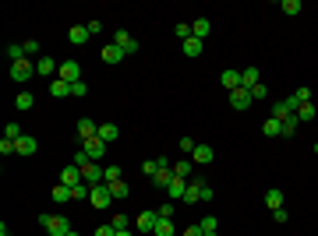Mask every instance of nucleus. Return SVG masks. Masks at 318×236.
I'll return each instance as SVG.
<instances>
[{
    "label": "nucleus",
    "instance_id": "obj_1",
    "mask_svg": "<svg viewBox=\"0 0 318 236\" xmlns=\"http://www.w3.org/2000/svg\"><path fill=\"white\" fill-rule=\"evenodd\" d=\"M39 222L50 236H71V222L64 215H39Z\"/></svg>",
    "mask_w": 318,
    "mask_h": 236
},
{
    "label": "nucleus",
    "instance_id": "obj_2",
    "mask_svg": "<svg viewBox=\"0 0 318 236\" xmlns=\"http://www.w3.org/2000/svg\"><path fill=\"white\" fill-rule=\"evenodd\" d=\"M57 78H61V81H67V85L82 81V63H78V60H64L61 71H57Z\"/></svg>",
    "mask_w": 318,
    "mask_h": 236
},
{
    "label": "nucleus",
    "instance_id": "obj_3",
    "mask_svg": "<svg viewBox=\"0 0 318 236\" xmlns=\"http://www.w3.org/2000/svg\"><path fill=\"white\" fill-rule=\"evenodd\" d=\"M78 169H82V180H85L89 187L103 183V177H106V166H99V162H85V166H78Z\"/></svg>",
    "mask_w": 318,
    "mask_h": 236
},
{
    "label": "nucleus",
    "instance_id": "obj_4",
    "mask_svg": "<svg viewBox=\"0 0 318 236\" xmlns=\"http://www.w3.org/2000/svg\"><path fill=\"white\" fill-rule=\"evenodd\" d=\"M89 201H92V208H110V205H113V194H110L106 183H95L92 194H89Z\"/></svg>",
    "mask_w": 318,
    "mask_h": 236
},
{
    "label": "nucleus",
    "instance_id": "obj_5",
    "mask_svg": "<svg viewBox=\"0 0 318 236\" xmlns=\"http://www.w3.org/2000/svg\"><path fill=\"white\" fill-rule=\"evenodd\" d=\"M32 74H39V71H35V63H32L29 57L18 60V63H11V78H14V81H29Z\"/></svg>",
    "mask_w": 318,
    "mask_h": 236
},
{
    "label": "nucleus",
    "instance_id": "obj_6",
    "mask_svg": "<svg viewBox=\"0 0 318 236\" xmlns=\"http://www.w3.org/2000/svg\"><path fill=\"white\" fill-rule=\"evenodd\" d=\"M251 102H254V99H251V92H248V89H233V92H230V106H233L237 113H244Z\"/></svg>",
    "mask_w": 318,
    "mask_h": 236
},
{
    "label": "nucleus",
    "instance_id": "obj_7",
    "mask_svg": "<svg viewBox=\"0 0 318 236\" xmlns=\"http://www.w3.org/2000/svg\"><path fill=\"white\" fill-rule=\"evenodd\" d=\"M82 152H85L92 162H99V159L106 155V141H99V138H89V141H82Z\"/></svg>",
    "mask_w": 318,
    "mask_h": 236
},
{
    "label": "nucleus",
    "instance_id": "obj_8",
    "mask_svg": "<svg viewBox=\"0 0 318 236\" xmlns=\"http://www.w3.org/2000/svg\"><path fill=\"white\" fill-rule=\"evenodd\" d=\"M156 222H159V215L149 208V211H142V215L134 219V229H138V233H152V229H156Z\"/></svg>",
    "mask_w": 318,
    "mask_h": 236
},
{
    "label": "nucleus",
    "instance_id": "obj_9",
    "mask_svg": "<svg viewBox=\"0 0 318 236\" xmlns=\"http://www.w3.org/2000/svg\"><path fill=\"white\" fill-rule=\"evenodd\" d=\"M212 159H216V152L209 145H194V152H191V162H194V166H209Z\"/></svg>",
    "mask_w": 318,
    "mask_h": 236
},
{
    "label": "nucleus",
    "instance_id": "obj_10",
    "mask_svg": "<svg viewBox=\"0 0 318 236\" xmlns=\"http://www.w3.org/2000/svg\"><path fill=\"white\" fill-rule=\"evenodd\" d=\"M35 152H39V145H35L32 134H22V138L14 141V155H35Z\"/></svg>",
    "mask_w": 318,
    "mask_h": 236
},
{
    "label": "nucleus",
    "instance_id": "obj_11",
    "mask_svg": "<svg viewBox=\"0 0 318 236\" xmlns=\"http://www.w3.org/2000/svg\"><path fill=\"white\" fill-rule=\"evenodd\" d=\"M61 183H64V187H78V183H85V180H82V169H78L74 162H71V166H64Z\"/></svg>",
    "mask_w": 318,
    "mask_h": 236
},
{
    "label": "nucleus",
    "instance_id": "obj_12",
    "mask_svg": "<svg viewBox=\"0 0 318 236\" xmlns=\"http://www.w3.org/2000/svg\"><path fill=\"white\" fill-rule=\"evenodd\" d=\"M113 42H117V46L124 50L127 57H131V53H138V42H134V39H131V35H127L124 29H117V35H113Z\"/></svg>",
    "mask_w": 318,
    "mask_h": 236
},
{
    "label": "nucleus",
    "instance_id": "obj_13",
    "mask_svg": "<svg viewBox=\"0 0 318 236\" xmlns=\"http://www.w3.org/2000/svg\"><path fill=\"white\" fill-rule=\"evenodd\" d=\"M191 173H194V162L191 159H177L173 162V180H191Z\"/></svg>",
    "mask_w": 318,
    "mask_h": 236
},
{
    "label": "nucleus",
    "instance_id": "obj_14",
    "mask_svg": "<svg viewBox=\"0 0 318 236\" xmlns=\"http://www.w3.org/2000/svg\"><path fill=\"white\" fill-rule=\"evenodd\" d=\"M92 35H89V25H74V29L67 32V42H74V46H85Z\"/></svg>",
    "mask_w": 318,
    "mask_h": 236
},
{
    "label": "nucleus",
    "instance_id": "obj_15",
    "mask_svg": "<svg viewBox=\"0 0 318 236\" xmlns=\"http://www.w3.org/2000/svg\"><path fill=\"white\" fill-rule=\"evenodd\" d=\"M78 138L82 141H89V138H99V123H92V120H78Z\"/></svg>",
    "mask_w": 318,
    "mask_h": 236
},
{
    "label": "nucleus",
    "instance_id": "obj_16",
    "mask_svg": "<svg viewBox=\"0 0 318 236\" xmlns=\"http://www.w3.org/2000/svg\"><path fill=\"white\" fill-rule=\"evenodd\" d=\"M127 53L117 46V42H110V46H103V63H121Z\"/></svg>",
    "mask_w": 318,
    "mask_h": 236
},
{
    "label": "nucleus",
    "instance_id": "obj_17",
    "mask_svg": "<svg viewBox=\"0 0 318 236\" xmlns=\"http://www.w3.org/2000/svg\"><path fill=\"white\" fill-rule=\"evenodd\" d=\"M254 85H262V78H258V67H244V71H241V89L251 92Z\"/></svg>",
    "mask_w": 318,
    "mask_h": 236
},
{
    "label": "nucleus",
    "instance_id": "obj_18",
    "mask_svg": "<svg viewBox=\"0 0 318 236\" xmlns=\"http://www.w3.org/2000/svg\"><path fill=\"white\" fill-rule=\"evenodd\" d=\"M202 190H205V183H202V180H191V183H188V194H184V201H188V205H198V201H202Z\"/></svg>",
    "mask_w": 318,
    "mask_h": 236
},
{
    "label": "nucleus",
    "instance_id": "obj_19",
    "mask_svg": "<svg viewBox=\"0 0 318 236\" xmlns=\"http://www.w3.org/2000/svg\"><path fill=\"white\" fill-rule=\"evenodd\" d=\"M117 138H121V127H117V123H99V141L110 145V141H117Z\"/></svg>",
    "mask_w": 318,
    "mask_h": 236
},
{
    "label": "nucleus",
    "instance_id": "obj_20",
    "mask_svg": "<svg viewBox=\"0 0 318 236\" xmlns=\"http://www.w3.org/2000/svg\"><path fill=\"white\" fill-rule=\"evenodd\" d=\"M166 194H170V201H184V194H188V180H173V183L166 187Z\"/></svg>",
    "mask_w": 318,
    "mask_h": 236
},
{
    "label": "nucleus",
    "instance_id": "obj_21",
    "mask_svg": "<svg viewBox=\"0 0 318 236\" xmlns=\"http://www.w3.org/2000/svg\"><path fill=\"white\" fill-rule=\"evenodd\" d=\"M220 81H223V89H226V92L241 89V71H223V74H220Z\"/></svg>",
    "mask_w": 318,
    "mask_h": 236
},
{
    "label": "nucleus",
    "instance_id": "obj_22",
    "mask_svg": "<svg viewBox=\"0 0 318 236\" xmlns=\"http://www.w3.org/2000/svg\"><path fill=\"white\" fill-rule=\"evenodd\" d=\"M297 123H301L297 113H293V117H286V120H280V138H293V134H297Z\"/></svg>",
    "mask_w": 318,
    "mask_h": 236
},
{
    "label": "nucleus",
    "instance_id": "obj_23",
    "mask_svg": "<svg viewBox=\"0 0 318 236\" xmlns=\"http://www.w3.org/2000/svg\"><path fill=\"white\" fill-rule=\"evenodd\" d=\"M35 71H39V74H53V71H61V63L53 57H39L35 60Z\"/></svg>",
    "mask_w": 318,
    "mask_h": 236
},
{
    "label": "nucleus",
    "instance_id": "obj_24",
    "mask_svg": "<svg viewBox=\"0 0 318 236\" xmlns=\"http://www.w3.org/2000/svg\"><path fill=\"white\" fill-rule=\"evenodd\" d=\"M110 187V194H113V201H124L127 194H131V187H127L124 180H113V183H106Z\"/></svg>",
    "mask_w": 318,
    "mask_h": 236
},
{
    "label": "nucleus",
    "instance_id": "obj_25",
    "mask_svg": "<svg viewBox=\"0 0 318 236\" xmlns=\"http://www.w3.org/2000/svg\"><path fill=\"white\" fill-rule=\"evenodd\" d=\"M209 32H212V25H209L205 18H198V22H191V35H194V39H202V42H205V35H209Z\"/></svg>",
    "mask_w": 318,
    "mask_h": 236
},
{
    "label": "nucleus",
    "instance_id": "obj_26",
    "mask_svg": "<svg viewBox=\"0 0 318 236\" xmlns=\"http://www.w3.org/2000/svg\"><path fill=\"white\" fill-rule=\"evenodd\" d=\"M202 50H205V42H202V39H194V35L184 42V57H202Z\"/></svg>",
    "mask_w": 318,
    "mask_h": 236
},
{
    "label": "nucleus",
    "instance_id": "obj_27",
    "mask_svg": "<svg viewBox=\"0 0 318 236\" xmlns=\"http://www.w3.org/2000/svg\"><path fill=\"white\" fill-rule=\"evenodd\" d=\"M50 95L64 99V95H71V85H67V81H61V78H53V81H50Z\"/></svg>",
    "mask_w": 318,
    "mask_h": 236
},
{
    "label": "nucleus",
    "instance_id": "obj_28",
    "mask_svg": "<svg viewBox=\"0 0 318 236\" xmlns=\"http://www.w3.org/2000/svg\"><path fill=\"white\" fill-rule=\"evenodd\" d=\"M265 205L272 208V211H276V208H283V190H280V187H272V190L265 194Z\"/></svg>",
    "mask_w": 318,
    "mask_h": 236
},
{
    "label": "nucleus",
    "instance_id": "obj_29",
    "mask_svg": "<svg viewBox=\"0 0 318 236\" xmlns=\"http://www.w3.org/2000/svg\"><path fill=\"white\" fill-rule=\"evenodd\" d=\"M315 102H301V106H297V120H304V123H308V120H315Z\"/></svg>",
    "mask_w": 318,
    "mask_h": 236
},
{
    "label": "nucleus",
    "instance_id": "obj_30",
    "mask_svg": "<svg viewBox=\"0 0 318 236\" xmlns=\"http://www.w3.org/2000/svg\"><path fill=\"white\" fill-rule=\"evenodd\" d=\"M89 194H92V187H89V183H78V187H71V201H89Z\"/></svg>",
    "mask_w": 318,
    "mask_h": 236
},
{
    "label": "nucleus",
    "instance_id": "obj_31",
    "mask_svg": "<svg viewBox=\"0 0 318 236\" xmlns=\"http://www.w3.org/2000/svg\"><path fill=\"white\" fill-rule=\"evenodd\" d=\"M32 102H35V95H32L29 89H22V92H18V99H14L18 110H32Z\"/></svg>",
    "mask_w": 318,
    "mask_h": 236
},
{
    "label": "nucleus",
    "instance_id": "obj_32",
    "mask_svg": "<svg viewBox=\"0 0 318 236\" xmlns=\"http://www.w3.org/2000/svg\"><path fill=\"white\" fill-rule=\"evenodd\" d=\"M272 117H276V120H286V117H293V110L286 106V99H280V102H272Z\"/></svg>",
    "mask_w": 318,
    "mask_h": 236
},
{
    "label": "nucleus",
    "instance_id": "obj_33",
    "mask_svg": "<svg viewBox=\"0 0 318 236\" xmlns=\"http://www.w3.org/2000/svg\"><path fill=\"white\" fill-rule=\"evenodd\" d=\"M262 134H265V138H280V120L269 117L265 123H262Z\"/></svg>",
    "mask_w": 318,
    "mask_h": 236
},
{
    "label": "nucleus",
    "instance_id": "obj_34",
    "mask_svg": "<svg viewBox=\"0 0 318 236\" xmlns=\"http://www.w3.org/2000/svg\"><path fill=\"white\" fill-rule=\"evenodd\" d=\"M7 60H11V63L25 60V50H22V42H7Z\"/></svg>",
    "mask_w": 318,
    "mask_h": 236
},
{
    "label": "nucleus",
    "instance_id": "obj_35",
    "mask_svg": "<svg viewBox=\"0 0 318 236\" xmlns=\"http://www.w3.org/2000/svg\"><path fill=\"white\" fill-rule=\"evenodd\" d=\"M152 236H173V222H170V219H159L156 229H152Z\"/></svg>",
    "mask_w": 318,
    "mask_h": 236
},
{
    "label": "nucleus",
    "instance_id": "obj_36",
    "mask_svg": "<svg viewBox=\"0 0 318 236\" xmlns=\"http://www.w3.org/2000/svg\"><path fill=\"white\" fill-rule=\"evenodd\" d=\"M53 201H57V205H64V201H71V187H64V183H57V187H53Z\"/></svg>",
    "mask_w": 318,
    "mask_h": 236
},
{
    "label": "nucleus",
    "instance_id": "obj_37",
    "mask_svg": "<svg viewBox=\"0 0 318 236\" xmlns=\"http://www.w3.org/2000/svg\"><path fill=\"white\" fill-rule=\"evenodd\" d=\"M142 173H145V177L152 180L159 173V159H145V162H142Z\"/></svg>",
    "mask_w": 318,
    "mask_h": 236
},
{
    "label": "nucleus",
    "instance_id": "obj_38",
    "mask_svg": "<svg viewBox=\"0 0 318 236\" xmlns=\"http://www.w3.org/2000/svg\"><path fill=\"white\" fill-rule=\"evenodd\" d=\"M22 50H25V57H39V39H25V42H22Z\"/></svg>",
    "mask_w": 318,
    "mask_h": 236
},
{
    "label": "nucleus",
    "instance_id": "obj_39",
    "mask_svg": "<svg viewBox=\"0 0 318 236\" xmlns=\"http://www.w3.org/2000/svg\"><path fill=\"white\" fill-rule=\"evenodd\" d=\"M198 226H202V233H216V229H220V222H216V215H205V219H202Z\"/></svg>",
    "mask_w": 318,
    "mask_h": 236
},
{
    "label": "nucleus",
    "instance_id": "obj_40",
    "mask_svg": "<svg viewBox=\"0 0 318 236\" xmlns=\"http://www.w3.org/2000/svg\"><path fill=\"white\" fill-rule=\"evenodd\" d=\"M283 11L293 18V14H301V11H304V4H301V0H283Z\"/></svg>",
    "mask_w": 318,
    "mask_h": 236
},
{
    "label": "nucleus",
    "instance_id": "obj_41",
    "mask_svg": "<svg viewBox=\"0 0 318 236\" xmlns=\"http://www.w3.org/2000/svg\"><path fill=\"white\" fill-rule=\"evenodd\" d=\"M110 226H113V229L121 233V229H127V226H131V222H127V215H124V211H117V215L110 219Z\"/></svg>",
    "mask_w": 318,
    "mask_h": 236
},
{
    "label": "nucleus",
    "instance_id": "obj_42",
    "mask_svg": "<svg viewBox=\"0 0 318 236\" xmlns=\"http://www.w3.org/2000/svg\"><path fill=\"white\" fill-rule=\"evenodd\" d=\"M113 180H121V166H106V177H103V183H113Z\"/></svg>",
    "mask_w": 318,
    "mask_h": 236
},
{
    "label": "nucleus",
    "instance_id": "obj_43",
    "mask_svg": "<svg viewBox=\"0 0 318 236\" xmlns=\"http://www.w3.org/2000/svg\"><path fill=\"white\" fill-rule=\"evenodd\" d=\"M4 138H11V141H18V138H22V127H18V123H7V131H4Z\"/></svg>",
    "mask_w": 318,
    "mask_h": 236
},
{
    "label": "nucleus",
    "instance_id": "obj_44",
    "mask_svg": "<svg viewBox=\"0 0 318 236\" xmlns=\"http://www.w3.org/2000/svg\"><path fill=\"white\" fill-rule=\"evenodd\" d=\"M0 155H14V141L11 138H0Z\"/></svg>",
    "mask_w": 318,
    "mask_h": 236
},
{
    "label": "nucleus",
    "instance_id": "obj_45",
    "mask_svg": "<svg viewBox=\"0 0 318 236\" xmlns=\"http://www.w3.org/2000/svg\"><path fill=\"white\" fill-rule=\"evenodd\" d=\"M156 215H159V219H170V215H173V201H170V205H159Z\"/></svg>",
    "mask_w": 318,
    "mask_h": 236
},
{
    "label": "nucleus",
    "instance_id": "obj_46",
    "mask_svg": "<svg viewBox=\"0 0 318 236\" xmlns=\"http://www.w3.org/2000/svg\"><path fill=\"white\" fill-rule=\"evenodd\" d=\"M177 39H184V42H188V39H191V25L181 22V25H177Z\"/></svg>",
    "mask_w": 318,
    "mask_h": 236
},
{
    "label": "nucleus",
    "instance_id": "obj_47",
    "mask_svg": "<svg viewBox=\"0 0 318 236\" xmlns=\"http://www.w3.org/2000/svg\"><path fill=\"white\" fill-rule=\"evenodd\" d=\"M251 99H269V89H265V85H254V89H251Z\"/></svg>",
    "mask_w": 318,
    "mask_h": 236
},
{
    "label": "nucleus",
    "instance_id": "obj_48",
    "mask_svg": "<svg viewBox=\"0 0 318 236\" xmlns=\"http://www.w3.org/2000/svg\"><path fill=\"white\" fill-rule=\"evenodd\" d=\"M92 236H117V229H113V226H110V222H106V226H99V229H95Z\"/></svg>",
    "mask_w": 318,
    "mask_h": 236
},
{
    "label": "nucleus",
    "instance_id": "obj_49",
    "mask_svg": "<svg viewBox=\"0 0 318 236\" xmlns=\"http://www.w3.org/2000/svg\"><path fill=\"white\" fill-rule=\"evenodd\" d=\"M293 95H297V102H311V89H297Z\"/></svg>",
    "mask_w": 318,
    "mask_h": 236
},
{
    "label": "nucleus",
    "instance_id": "obj_50",
    "mask_svg": "<svg viewBox=\"0 0 318 236\" xmlns=\"http://www.w3.org/2000/svg\"><path fill=\"white\" fill-rule=\"evenodd\" d=\"M71 95H89V89H85V81H74V85H71Z\"/></svg>",
    "mask_w": 318,
    "mask_h": 236
},
{
    "label": "nucleus",
    "instance_id": "obj_51",
    "mask_svg": "<svg viewBox=\"0 0 318 236\" xmlns=\"http://www.w3.org/2000/svg\"><path fill=\"white\" fill-rule=\"evenodd\" d=\"M177 148H181V152H194V141H191V138H181Z\"/></svg>",
    "mask_w": 318,
    "mask_h": 236
},
{
    "label": "nucleus",
    "instance_id": "obj_52",
    "mask_svg": "<svg viewBox=\"0 0 318 236\" xmlns=\"http://www.w3.org/2000/svg\"><path fill=\"white\" fill-rule=\"evenodd\" d=\"M181 236H205V233H202V226L194 222V226H188V229H184V233H181Z\"/></svg>",
    "mask_w": 318,
    "mask_h": 236
},
{
    "label": "nucleus",
    "instance_id": "obj_53",
    "mask_svg": "<svg viewBox=\"0 0 318 236\" xmlns=\"http://www.w3.org/2000/svg\"><path fill=\"white\" fill-rule=\"evenodd\" d=\"M117 236H134V233H131V229H121V233H117Z\"/></svg>",
    "mask_w": 318,
    "mask_h": 236
},
{
    "label": "nucleus",
    "instance_id": "obj_54",
    "mask_svg": "<svg viewBox=\"0 0 318 236\" xmlns=\"http://www.w3.org/2000/svg\"><path fill=\"white\" fill-rule=\"evenodd\" d=\"M0 236H11V233H7V226H0Z\"/></svg>",
    "mask_w": 318,
    "mask_h": 236
},
{
    "label": "nucleus",
    "instance_id": "obj_55",
    "mask_svg": "<svg viewBox=\"0 0 318 236\" xmlns=\"http://www.w3.org/2000/svg\"><path fill=\"white\" fill-rule=\"evenodd\" d=\"M205 236H216V233H205Z\"/></svg>",
    "mask_w": 318,
    "mask_h": 236
},
{
    "label": "nucleus",
    "instance_id": "obj_56",
    "mask_svg": "<svg viewBox=\"0 0 318 236\" xmlns=\"http://www.w3.org/2000/svg\"><path fill=\"white\" fill-rule=\"evenodd\" d=\"M71 236H78V233H71Z\"/></svg>",
    "mask_w": 318,
    "mask_h": 236
}]
</instances>
